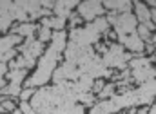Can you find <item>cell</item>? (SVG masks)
Listing matches in <instances>:
<instances>
[{
    "instance_id": "cell-1",
    "label": "cell",
    "mask_w": 156,
    "mask_h": 114,
    "mask_svg": "<svg viewBox=\"0 0 156 114\" xmlns=\"http://www.w3.org/2000/svg\"><path fill=\"white\" fill-rule=\"evenodd\" d=\"M64 45H66V33H64V31L55 33V35H53V43H51V47L45 51L44 58L40 60V65H38V69H37V73H35V76L27 81V85H42V83H45V81L49 80V76L53 74L55 65H56V62H58V58H60V51L64 49Z\"/></svg>"
},
{
    "instance_id": "cell-2",
    "label": "cell",
    "mask_w": 156,
    "mask_h": 114,
    "mask_svg": "<svg viewBox=\"0 0 156 114\" xmlns=\"http://www.w3.org/2000/svg\"><path fill=\"white\" fill-rule=\"evenodd\" d=\"M136 58H131L129 67H131V78L133 81H138L140 85L145 81L156 80V67L153 65V62H156V54L153 56H140L134 54Z\"/></svg>"
},
{
    "instance_id": "cell-3",
    "label": "cell",
    "mask_w": 156,
    "mask_h": 114,
    "mask_svg": "<svg viewBox=\"0 0 156 114\" xmlns=\"http://www.w3.org/2000/svg\"><path fill=\"white\" fill-rule=\"evenodd\" d=\"M78 13H80L82 20L91 22L94 18H100L105 11H104L102 2H83V4H78Z\"/></svg>"
},
{
    "instance_id": "cell-4",
    "label": "cell",
    "mask_w": 156,
    "mask_h": 114,
    "mask_svg": "<svg viewBox=\"0 0 156 114\" xmlns=\"http://www.w3.org/2000/svg\"><path fill=\"white\" fill-rule=\"evenodd\" d=\"M133 9H134V16H136V20H138V24H142V26H145L151 33L154 31V24L151 22V9L144 4V2H133Z\"/></svg>"
},
{
    "instance_id": "cell-5",
    "label": "cell",
    "mask_w": 156,
    "mask_h": 114,
    "mask_svg": "<svg viewBox=\"0 0 156 114\" xmlns=\"http://www.w3.org/2000/svg\"><path fill=\"white\" fill-rule=\"evenodd\" d=\"M104 9H111L113 15H123V13H133V2H104Z\"/></svg>"
},
{
    "instance_id": "cell-6",
    "label": "cell",
    "mask_w": 156,
    "mask_h": 114,
    "mask_svg": "<svg viewBox=\"0 0 156 114\" xmlns=\"http://www.w3.org/2000/svg\"><path fill=\"white\" fill-rule=\"evenodd\" d=\"M115 91H116V83H107L104 85V89L100 91V100H105V98H113L115 96Z\"/></svg>"
},
{
    "instance_id": "cell-7",
    "label": "cell",
    "mask_w": 156,
    "mask_h": 114,
    "mask_svg": "<svg viewBox=\"0 0 156 114\" xmlns=\"http://www.w3.org/2000/svg\"><path fill=\"white\" fill-rule=\"evenodd\" d=\"M136 33H138V36L140 40L144 42V43H149L151 42V36H153V33L145 27V26H142V24H138V29H136Z\"/></svg>"
},
{
    "instance_id": "cell-8",
    "label": "cell",
    "mask_w": 156,
    "mask_h": 114,
    "mask_svg": "<svg viewBox=\"0 0 156 114\" xmlns=\"http://www.w3.org/2000/svg\"><path fill=\"white\" fill-rule=\"evenodd\" d=\"M145 5H147V7H153V9H156V0H149V2H145Z\"/></svg>"
},
{
    "instance_id": "cell-9",
    "label": "cell",
    "mask_w": 156,
    "mask_h": 114,
    "mask_svg": "<svg viewBox=\"0 0 156 114\" xmlns=\"http://www.w3.org/2000/svg\"><path fill=\"white\" fill-rule=\"evenodd\" d=\"M149 114H156V103H154V105H151V111H149Z\"/></svg>"
},
{
    "instance_id": "cell-10",
    "label": "cell",
    "mask_w": 156,
    "mask_h": 114,
    "mask_svg": "<svg viewBox=\"0 0 156 114\" xmlns=\"http://www.w3.org/2000/svg\"><path fill=\"white\" fill-rule=\"evenodd\" d=\"M13 114H20V111H15V112H13Z\"/></svg>"
}]
</instances>
